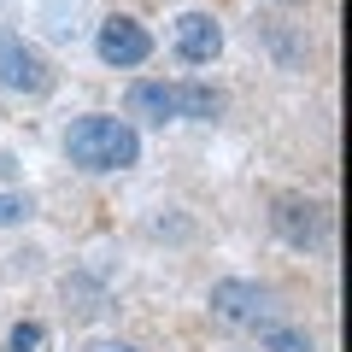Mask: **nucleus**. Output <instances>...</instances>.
I'll list each match as a JSON object with an SVG mask.
<instances>
[{
	"instance_id": "obj_1",
	"label": "nucleus",
	"mask_w": 352,
	"mask_h": 352,
	"mask_svg": "<svg viewBox=\"0 0 352 352\" xmlns=\"http://www.w3.org/2000/svg\"><path fill=\"white\" fill-rule=\"evenodd\" d=\"M65 153L71 164L82 170H129L141 159V135L129 118H112V112H88L65 129Z\"/></svg>"
},
{
	"instance_id": "obj_2",
	"label": "nucleus",
	"mask_w": 352,
	"mask_h": 352,
	"mask_svg": "<svg viewBox=\"0 0 352 352\" xmlns=\"http://www.w3.org/2000/svg\"><path fill=\"white\" fill-rule=\"evenodd\" d=\"M124 106L129 118H147V124H176V118H217L223 94L212 82H153V76H141V82H129Z\"/></svg>"
},
{
	"instance_id": "obj_3",
	"label": "nucleus",
	"mask_w": 352,
	"mask_h": 352,
	"mask_svg": "<svg viewBox=\"0 0 352 352\" xmlns=\"http://www.w3.org/2000/svg\"><path fill=\"white\" fill-rule=\"evenodd\" d=\"M0 88L6 94H30V100H41V94H53V65L41 47H30L18 30L0 24Z\"/></svg>"
},
{
	"instance_id": "obj_4",
	"label": "nucleus",
	"mask_w": 352,
	"mask_h": 352,
	"mask_svg": "<svg viewBox=\"0 0 352 352\" xmlns=\"http://www.w3.org/2000/svg\"><path fill=\"white\" fill-rule=\"evenodd\" d=\"M212 311L223 317V323H235V329H270V323H282V300L270 288H258V282H241V276H223L212 288Z\"/></svg>"
},
{
	"instance_id": "obj_5",
	"label": "nucleus",
	"mask_w": 352,
	"mask_h": 352,
	"mask_svg": "<svg viewBox=\"0 0 352 352\" xmlns=\"http://www.w3.org/2000/svg\"><path fill=\"white\" fill-rule=\"evenodd\" d=\"M270 229H276L288 247H323L329 241V206L305 200V194H282L270 206Z\"/></svg>"
},
{
	"instance_id": "obj_6",
	"label": "nucleus",
	"mask_w": 352,
	"mask_h": 352,
	"mask_svg": "<svg viewBox=\"0 0 352 352\" xmlns=\"http://www.w3.org/2000/svg\"><path fill=\"white\" fill-rule=\"evenodd\" d=\"M94 53H100V65H112V71H135V65L153 59V36L135 24V18L112 12L100 24V36H94Z\"/></svg>"
},
{
	"instance_id": "obj_7",
	"label": "nucleus",
	"mask_w": 352,
	"mask_h": 352,
	"mask_svg": "<svg viewBox=\"0 0 352 352\" xmlns=\"http://www.w3.org/2000/svg\"><path fill=\"white\" fill-rule=\"evenodd\" d=\"M170 41H176V53L188 65H212L217 53H223V24H217L212 12H182L170 24Z\"/></svg>"
},
{
	"instance_id": "obj_8",
	"label": "nucleus",
	"mask_w": 352,
	"mask_h": 352,
	"mask_svg": "<svg viewBox=\"0 0 352 352\" xmlns=\"http://www.w3.org/2000/svg\"><path fill=\"white\" fill-rule=\"evenodd\" d=\"M65 300H71V311H76V317L106 311V288H100L94 276H65Z\"/></svg>"
},
{
	"instance_id": "obj_9",
	"label": "nucleus",
	"mask_w": 352,
	"mask_h": 352,
	"mask_svg": "<svg viewBox=\"0 0 352 352\" xmlns=\"http://www.w3.org/2000/svg\"><path fill=\"white\" fill-rule=\"evenodd\" d=\"M258 346L264 352H311V335L288 329V323H270V329H258Z\"/></svg>"
},
{
	"instance_id": "obj_10",
	"label": "nucleus",
	"mask_w": 352,
	"mask_h": 352,
	"mask_svg": "<svg viewBox=\"0 0 352 352\" xmlns=\"http://www.w3.org/2000/svg\"><path fill=\"white\" fill-rule=\"evenodd\" d=\"M41 340H47V329H41V323H18L12 335H6V352H36Z\"/></svg>"
},
{
	"instance_id": "obj_11",
	"label": "nucleus",
	"mask_w": 352,
	"mask_h": 352,
	"mask_svg": "<svg viewBox=\"0 0 352 352\" xmlns=\"http://www.w3.org/2000/svg\"><path fill=\"white\" fill-rule=\"evenodd\" d=\"M24 217H30V200H24V194H6V188H0V223H24Z\"/></svg>"
},
{
	"instance_id": "obj_12",
	"label": "nucleus",
	"mask_w": 352,
	"mask_h": 352,
	"mask_svg": "<svg viewBox=\"0 0 352 352\" xmlns=\"http://www.w3.org/2000/svg\"><path fill=\"white\" fill-rule=\"evenodd\" d=\"M88 352H135V346H129V340H94Z\"/></svg>"
},
{
	"instance_id": "obj_13",
	"label": "nucleus",
	"mask_w": 352,
	"mask_h": 352,
	"mask_svg": "<svg viewBox=\"0 0 352 352\" xmlns=\"http://www.w3.org/2000/svg\"><path fill=\"white\" fill-rule=\"evenodd\" d=\"M282 6H294V0H282Z\"/></svg>"
}]
</instances>
